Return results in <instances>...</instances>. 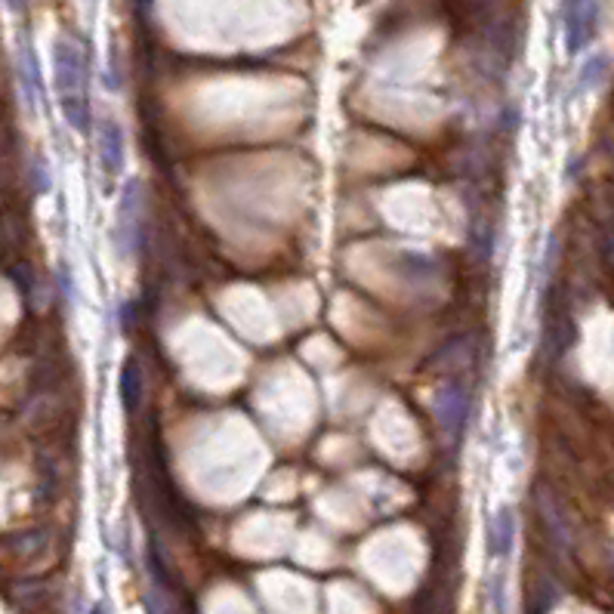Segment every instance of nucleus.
<instances>
[{"label": "nucleus", "mask_w": 614, "mask_h": 614, "mask_svg": "<svg viewBox=\"0 0 614 614\" xmlns=\"http://www.w3.org/2000/svg\"><path fill=\"white\" fill-rule=\"evenodd\" d=\"M53 80L62 118L75 133H90V66L87 53L75 37H59L53 44Z\"/></svg>", "instance_id": "obj_1"}, {"label": "nucleus", "mask_w": 614, "mask_h": 614, "mask_svg": "<svg viewBox=\"0 0 614 614\" xmlns=\"http://www.w3.org/2000/svg\"><path fill=\"white\" fill-rule=\"evenodd\" d=\"M142 223H145V192L140 180H127L118 198V213H115V229H111V245H115L118 256L124 263H130L136 250L142 245Z\"/></svg>", "instance_id": "obj_2"}, {"label": "nucleus", "mask_w": 614, "mask_h": 614, "mask_svg": "<svg viewBox=\"0 0 614 614\" xmlns=\"http://www.w3.org/2000/svg\"><path fill=\"white\" fill-rule=\"evenodd\" d=\"M96 155H99V167L109 180H118L127 167V136L124 127L115 115H99L96 118Z\"/></svg>", "instance_id": "obj_3"}, {"label": "nucleus", "mask_w": 614, "mask_h": 614, "mask_svg": "<svg viewBox=\"0 0 614 614\" xmlns=\"http://www.w3.org/2000/svg\"><path fill=\"white\" fill-rule=\"evenodd\" d=\"M596 0H562V19H565V44L568 53H578L596 35Z\"/></svg>", "instance_id": "obj_4"}, {"label": "nucleus", "mask_w": 614, "mask_h": 614, "mask_svg": "<svg viewBox=\"0 0 614 614\" xmlns=\"http://www.w3.org/2000/svg\"><path fill=\"white\" fill-rule=\"evenodd\" d=\"M466 414V390L463 383H448L435 392V420L442 423V430L448 432V439H454Z\"/></svg>", "instance_id": "obj_5"}, {"label": "nucleus", "mask_w": 614, "mask_h": 614, "mask_svg": "<svg viewBox=\"0 0 614 614\" xmlns=\"http://www.w3.org/2000/svg\"><path fill=\"white\" fill-rule=\"evenodd\" d=\"M513 537H515V513L510 506H500L494 513V519L488 525V549L494 559H504L510 556L513 549Z\"/></svg>", "instance_id": "obj_6"}, {"label": "nucleus", "mask_w": 614, "mask_h": 614, "mask_svg": "<svg viewBox=\"0 0 614 614\" xmlns=\"http://www.w3.org/2000/svg\"><path fill=\"white\" fill-rule=\"evenodd\" d=\"M140 401H142V368L133 359H127V365L120 368V405L133 414L140 408Z\"/></svg>", "instance_id": "obj_7"}, {"label": "nucleus", "mask_w": 614, "mask_h": 614, "mask_svg": "<svg viewBox=\"0 0 614 614\" xmlns=\"http://www.w3.org/2000/svg\"><path fill=\"white\" fill-rule=\"evenodd\" d=\"M605 71H609V59H605V56H593V59H587L584 68H580V75H578V93H589L593 87H599Z\"/></svg>", "instance_id": "obj_8"}, {"label": "nucleus", "mask_w": 614, "mask_h": 614, "mask_svg": "<svg viewBox=\"0 0 614 614\" xmlns=\"http://www.w3.org/2000/svg\"><path fill=\"white\" fill-rule=\"evenodd\" d=\"M22 78H26V90H28V99H35V96L44 90L40 87V71H37V59L35 53L26 50L22 53Z\"/></svg>", "instance_id": "obj_9"}, {"label": "nucleus", "mask_w": 614, "mask_h": 614, "mask_svg": "<svg viewBox=\"0 0 614 614\" xmlns=\"http://www.w3.org/2000/svg\"><path fill=\"white\" fill-rule=\"evenodd\" d=\"M6 4H10L13 10H22V6H26V0H6Z\"/></svg>", "instance_id": "obj_10"}, {"label": "nucleus", "mask_w": 614, "mask_h": 614, "mask_svg": "<svg viewBox=\"0 0 614 614\" xmlns=\"http://www.w3.org/2000/svg\"><path fill=\"white\" fill-rule=\"evenodd\" d=\"M90 614H102V609H93V611H90Z\"/></svg>", "instance_id": "obj_11"}]
</instances>
